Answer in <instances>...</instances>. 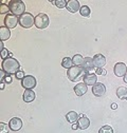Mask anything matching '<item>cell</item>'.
<instances>
[{"label":"cell","mask_w":127,"mask_h":133,"mask_svg":"<svg viewBox=\"0 0 127 133\" xmlns=\"http://www.w3.org/2000/svg\"><path fill=\"white\" fill-rule=\"evenodd\" d=\"M9 12H10V8H9V5H5V4H1V8H0V14H9Z\"/></svg>","instance_id":"484cf974"},{"label":"cell","mask_w":127,"mask_h":133,"mask_svg":"<svg viewBox=\"0 0 127 133\" xmlns=\"http://www.w3.org/2000/svg\"><path fill=\"white\" fill-rule=\"evenodd\" d=\"M111 109H112V110H117V109H118V105H117L116 103L111 104Z\"/></svg>","instance_id":"1f68e13d"},{"label":"cell","mask_w":127,"mask_h":133,"mask_svg":"<svg viewBox=\"0 0 127 133\" xmlns=\"http://www.w3.org/2000/svg\"><path fill=\"white\" fill-rule=\"evenodd\" d=\"M79 13H81V15L84 16V17H89L91 11H90L89 6H87V5H83V6H81V9H79Z\"/></svg>","instance_id":"603a6c76"},{"label":"cell","mask_w":127,"mask_h":133,"mask_svg":"<svg viewBox=\"0 0 127 133\" xmlns=\"http://www.w3.org/2000/svg\"><path fill=\"white\" fill-rule=\"evenodd\" d=\"M19 23V17L15 16L13 14H8L4 18V24L9 29H15Z\"/></svg>","instance_id":"52a82bcc"},{"label":"cell","mask_w":127,"mask_h":133,"mask_svg":"<svg viewBox=\"0 0 127 133\" xmlns=\"http://www.w3.org/2000/svg\"><path fill=\"white\" fill-rule=\"evenodd\" d=\"M50 23L49 17L48 15L45 13H39L37 16H35V26L39 30H43L46 28H48Z\"/></svg>","instance_id":"5b68a950"},{"label":"cell","mask_w":127,"mask_h":133,"mask_svg":"<svg viewBox=\"0 0 127 133\" xmlns=\"http://www.w3.org/2000/svg\"><path fill=\"white\" fill-rule=\"evenodd\" d=\"M77 128H78V124H75V123H74V124L72 125V129H73V130H76Z\"/></svg>","instance_id":"836d02e7"},{"label":"cell","mask_w":127,"mask_h":133,"mask_svg":"<svg viewBox=\"0 0 127 133\" xmlns=\"http://www.w3.org/2000/svg\"><path fill=\"white\" fill-rule=\"evenodd\" d=\"M82 68L84 69L86 73H93V70L95 68V65L93 63V59L91 57H85L83 64H82Z\"/></svg>","instance_id":"30bf717a"},{"label":"cell","mask_w":127,"mask_h":133,"mask_svg":"<svg viewBox=\"0 0 127 133\" xmlns=\"http://www.w3.org/2000/svg\"><path fill=\"white\" fill-rule=\"evenodd\" d=\"M99 133H113V129L111 128L110 126L106 125V126H103V127L99 130Z\"/></svg>","instance_id":"cb8c5ba5"},{"label":"cell","mask_w":127,"mask_h":133,"mask_svg":"<svg viewBox=\"0 0 127 133\" xmlns=\"http://www.w3.org/2000/svg\"><path fill=\"white\" fill-rule=\"evenodd\" d=\"M92 59H93V63L95 65V68H103V66L106 64V58L102 54L94 55Z\"/></svg>","instance_id":"9a60e30c"},{"label":"cell","mask_w":127,"mask_h":133,"mask_svg":"<svg viewBox=\"0 0 127 133\" xmlns=\"http://www.w3.org/2000/svg\"><path fill=\"white\" fill-rule=\"evenodd\" d=\"M67 3H68L67 0H57V1H55V5L58 9H65V8H67Z\"/></svg>","instance_id":"d4e9b609"},{"label":"cell","mask_w":127,"mask_h":133,"mask_svg":"<svg viewBox=\"0 0 127 133\" xmlns=\"http://www.w3.org/2000/svg\"><path fill=\"white\" fill-rule=\"evenodd\" d=\"M9 8L11 14L20 17L26 13V4L21 0H11L9 1Z\"/></svg>","instance_id":"7a4b0ae2"},{"label":"cell","mask_w":127,"mask_h":133,"mask_svg":"<svg viewBox=\"0 0 127 133\" xmlns=\"http://www.w3.org/2000/svg\"><path fill=\"white\" fill-rule=\"evenodd\" d=\"M9 50H7V49H3L2 51H1V58L2 59H5V58H8L7 56H9Z\"/></svg>","instance_id":"f1b7e54d"},{"label":"cell","mask_w":127,"mask_h":133,"mask_svg":"<svg viewBox=\"0 0 127 133\" xmlns=\"http://www.w3.org/2000/svg\"><path fill=\"white\" fill-rule=\"evenodd\" d=\"M66 9L70 13H76L79 11V9H81V5H79V2L77 0H70V1H68V3H67Z\"/></svg>","instance_id":"2e32d148"},{"label":"cell","mask_w":127,"mask_h":133,"mask_svg":"<svg viewBox=\"0 0 127 133\" xmlns=\"http://www.w3.org/2000/svg\"><path fill=\"white\" fill-rule=\"evenodd\" d=\"M72 61H73L74 65H82L83 61H84V57L81 54H75L72 58Z\"/></svg>","instance_id":"7402d4cb"},{"label":"cell","mask_w":127,"mask_h":133,"mask_svg":"<svg viewBox=\"0 0 127 133\" xmlns=\"http://www.w3.org/2000/svg\"><path fill=\"white\" fill-rule=\"evenodd\" d=\"M36 95H35V92L32 90V89H29V90H26L23 95H22V99H23V102L24 103H31V102H33L34 99H35Z\"/></svg>","instance_id":"e0dca14e"},{"label":"cell","mask_w":127,"mask_h":133,"mask_svg":"<svg viewBox=\"0 0 127 133\" xmlns=\"http://www.w3.org/2000/svg\"><path fill=\"white\" fill-rule=\"evenodd\" d=\"M19 24L24 29H30L35 25V17L30 13H24L19 17Z\"/></svg>","instance_id":"277c9868"},{"label":"cell","mask_w":127,"mask_h":133,"mask_svg":"<svg viewBox=\"0 0 127 133\" xmlns=\"http://www.w3.org/2000/svg\"><path fill=\"white\" fill-rule=\"evenodd\" d=\"M83 80H84V82L87 86H93V85L97 84L98 76L95 75L94 73H86L85 76L83 77Z\"/></svg>","instance_id":"5bb4252c"},{"label":"cell","mask_w":127,"mask_h":133,"mask_svg":"<svg viewBox=\"0 0 127 133\" xmlns=\"http://www.w3.org/2000/svg\"><path fill=\"white\" fill-rule=\"evenodd\" d=\"M77 124H78V128L79 129L86 130L90 126V121L85 114H79V118L77 121Z\"/></svg>","instance_id":"4fadbf2b"},{"label":"cell","mask_w":127,"mask_h":133,"mask_svg":"<svg viewBox=\"0 0 127 133\" xmlns=\"http://www.w3.org/2000/svg\"><path fill=\"white\" fill-rule=\"evenodd\" d=\"M11 37V31L5 25H2L0 28V39L1 41H5Z\"/></svg>","instance_id":"ac0fdd59"},{"label":"cell","mask_w":127,"mask_h":133,"mask_svg":"<svg viewBox=\"0 0 127 133\" xmlns=\"http://www.w3.org/2000/svg\"><path fill=\"white\" fill-rule=\"evenodd\" d=\"M2 80H4V82H7V84H11L12 82V77H11V75H5L3 78H1Z\"/></svg>","instance_id":"f546056e"},{"label":"cell","mask_w":127,"mask_h":133,"mask_svg":"<svg viewBox=\"0 0 127 133\" xmlns=\"http://www.w3.org/2000/svg\"><path fill=\"white\" fill-rule=\"evenodd\" d=\"M113 72H115V75L116 76L123 77L127 73V65L124 62H118V63L115 64Z\"/></svg>","instance_id":"ba28073f"},{"label":"cell","mask_w":127,"mask_h":133,"mask_svg":"<svg viewBox=\"0 0 127 133\" xmlns=\"http://www.w3.org/2000/svg\"><path fill=\"white\" fill-rule=\"evenodd\" d=\"M24 76H26V75H24V72H23V71H19V72H17V73L15 74V77L17 78V79H20V80H21Z\"/></svg>","instance_id":"83f0119b"},{"label":"cell","mask_w":127,"mask_h":133,"mask_svg":"<svg viewBox=\"0 0 127 133\" xmlns=\"http://www.w3.org/2000/svg\"><path fill=\"white\" fill-rule=\"evenodd\" d=\"M22 127V121L19 117H13L9 122V128L12 131H18Z\"/></svg>","instance_id":"8fae6325"},{"label":"cell","mask_w":127,"mask_h":133,"mask_svg":"<svg viewBox=\"0 0 127 133\" xmlns=\"http://www.w3.org/2000/svg\"><path fill=\"white\" fill-rule=\"evenodd\" d=\"M126 101H127V97H126Z\"/></svg>","instance_id":"8d00e7d4"},{"label":"cell","mask_w":127,"mask_h":133,"mask_svg":"<svg viewBox=\"0 0 127 133\" xmlns=\"http://www.w3.org/2000/svg\"><path fill=\"white\" fill-rule=\"evenodd\" d=\"M4 84H5L4 80H2V79H1V86H0V89H1V90H3V89H4Z\"/></svg>","instance_id":"d6a6232c"},{"label":"cell","mask_w":127,"mask_h":133,"mask_svg":"<svg viewBox=\"0 0 127 133\" xmlns=\"http://www.w3.org/2000/svg\"><path fill=\"white\" fill-rule=\"evenodd\" d=\"M72 64H73V61H72L71 58H69V57H63L62 58V61H61V66L62 68H65V69L68 70L72 66Z\"/></svg>","instance_id":"44dd1931"},{"label":"cell","mask_w":127,"mask_h":133,"mask_svg":"<svg viewBox=\"0 0 127 133\" xmlns=\"http://www.w3.org/2000/svg\"><path fill=\"white\" fill-rule=\"evenodd\" d=\"M36 85H37L36 78H35L33 75H26V76L21 79V86H22V88H24L26 90L33 89V88L36 87Z\"/></svg>","instance_id":"8992f818"},{"label":"cell","mask_w":127,"mask_h":133,"mask_svg":"<svg viewBox=\"0 0 127 133\" xmlns=\"http://www.w3.org/2000/svg\"><path fill=\"white\" fill-rule=\"evenodd\" d=\"M74 93L77 95V96H83L87 93L88 91V86L85 84V82H78L76 84V86L74 87Z\"/></svg>","instance_id":"7c38bea8"},{"label":"cell","mask_w":127,"mask_h":133,"mask_svg":"<svg viewBox=\"0 0 127 133\" xmlns=\"http://www.w3.org/2000/svg\"><path fill=\"white\" fill-rule=\"evenodd\" d=\"M105 92H106V88L102 82H97L95 85L92 86V93L94 96L102 97L105 95Z\"/></svg>","instance_id":"9c48e42d"},{"label":"cell","mask_w":127,"mask_h":133,"mask_svg":"<svg viewBox=\"0 0 127 133\" xmlns=\"http://www.w3.org/2000/svg\"><path fill=\"white\" fill-rule=\"evenodd\" d=\"M123 79H124V82H126V84H127V73L123 76Z\"/></svg>","instance_id":"e575fe53"},{"label":"cell","mask_w":127,"mask_h":133,"mask_svg":"<svg viewBox=\"0 0 127 133\" xmlns=\"http://www.w3.org/2000/svg\"><path fill=\"white\" fill-rule=\"evenodd\" d=\"M95 73H97L98 75H102V76H105L107 75V71L103 68H97V71H95Z\"/></svg>","instance_id":"4316f807"},{"label":"cell","mask_w":127,"mask_h":133,"mask_svg":"<svg viewBox=\"0 0 127 133\" xmlns=\"http://www.w3.org/2000/svg\"><path fill=\"white\" fill-rule=\"evenodd\" d=\"M8 130H7V125L4 124V123H0V132H2V133H4V132H7Z\"/></svg>","instance_id":"4dcf8cb0"},{"label":"cell","mask_w":127,"mask_h":133,"mask_svg":"<svg viewBox=\"0 0 127 133\" xmlns=\"http://www.w3.org/2000/svg\"><path fill=\"white\" fill-rule=\"evenodd\" d=\"M1 69H2L7 74H9V75H11V74H16L17 72H19L20 63H19V61L16 59V58L8 57V58H5V59L2 60Z\"/></svg>","instance_id":"6da1fadb"},{"label":"cell","mask_w":127,"mask_h":133,"mask_svg":"<svg viewBox=\"0 0 127 133\" xmlns=\"http://www.w3.org/2000/svg\"><path fill=\"white\" fill-rule=\"evenodd\" d=\"M78 118H79V114H77L75 111H70L66 114V119L71 124L76 123V121H78Z\"/></svg>","instance_id":"d6986e66"},{"label":"cell","mask_w":127,"mask_h":133,"mask_svg":"<svg viewBox=\"0 0 127 133\" xmlns=\"http://www.w3.org/2000/svg\"><path fill=\"white\" fill-rule=\"evenodd\" d=\"M117 96L122 99V101H126V97H127V88L125 87H119L117 89Z\"/></svg>","instance_id":"ffe728a7"},{"label":"cell","mask_w":127,"mask_h":133,"mask_svg":"<svg viewBox=\"0 0 127 133\" xmlns=\"http://www.w3.org/2000/svg\"><path fill=\"white\" fill-rule=\"evenodd\" d=\"M84 73H86V72L84 71V69L81 65H74V66H71L70 69H68L67 76H68L69 80L76 81V80H79L82 78V75Z\"/></svg>","instance_id":"3957f363"},{"label":"cell","mask_w":127,"mask_h":133,"mask_svg":"<svg viewBox=\"0 0 127 133\" xmlns=\"http://www.w3.org/2000/svg\"><path fill=\"white\" fill-rule=\"evenodd\" d=\"M12 56H13V53H11V52H10V53H9V56H8V57H12Z\"/></svg>","instance_id":"d590c367"}]
</instances>
